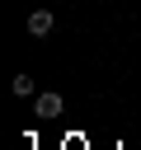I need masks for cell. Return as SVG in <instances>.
<instances>
[{
	"mask_svg": "<svg viewBox=\"0 0 141 150\" xmlns=\"http://www.w3.org/2000/svg\"><path fill=\"white\" fill-rule=\"evenodd\" d=\"M61 94H38V117H61Z\"/></svg>",
	"mask_w": 141,
	"mask_h": 150,
	"instance_id": "7a4b0ae2",
	"label": "cell"
},
{
	"mask_svg": "<svg viewBox=\"0 0 141 150\" xmlns=\"http://www.w3.org/2000/svg\"><path fill=\"white\" fill-rule=\"evenodd\" d=\"M52 23H56V19H52V9H33V14H28V33H33V38H47V33H52Z\"/></svg>",
	"mask_w": 141,
	"mask_h": 150,
	"instance_id": "6da1fadb",
	"label": "cell"
},
{
	"mask_svg": "<svg viewBox=\"0 0 141 150\" xmlns=\"http://www.w3.org/2000/svg\"><path fill=\"white\" fill-rule=\"evenodd\" d=\"M9 89H14L19 98H28V94H33V80H28V75H14V80H9Z\"/></svg>",
	"mask_w": 141,
	"mask_h": 150,
	"instance_id": "3957f363",
	"label": "cell"
}]
</instances>
